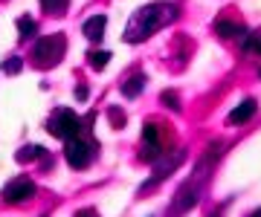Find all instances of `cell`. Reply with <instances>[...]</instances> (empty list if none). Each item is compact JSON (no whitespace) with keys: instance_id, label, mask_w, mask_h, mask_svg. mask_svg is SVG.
I'll return each mask as SVG.
<instances>
[{"instance_id":"obj_1","label":"cell","mask_w":261,"mask_h":217,"mask_svg":"<svg viewBox=\"0 0 261 217\" xmlns=\"http://www.w3.org/2000/svg\"><path fill=\"white\" fill-rule=\"evenodd\" d=\"M177 18V9L174 6H168V3H157V6H142L134 18H130L128 29H125V41L128 44H140L151 35V32H157L163 29L166 23Z\"/></svg>"},{"instance_id":"obj_2","label":"cell","mask_w":261,"mask_h":217,"mask_svg":"<svg viewBox=\"0 0 261 217\" xmlns=\"http://www.w3.org/2000/svg\"><path fill=\"white\" fill-rule=\"evenodd\" d=\"M67 41L64 35H47V38H38V44L32 47V64L47 70V67H56L64 55Z\"/></svg>"},{"instance_id":"obj_3","label":"cell","mask_w":261,"mask_h":217,"mask_svg":"<svg viewBox=\"0 0 261 217\" xmlns=\"http://www.w3.org/2000/svg\"><path fill=\"white\" fill-rule=\"evenodd\" d=\"M79 128H82V119H79L73 110H67V107L56 110V113L47 119V131L53 133V136H58V139H73L75 133H79Z\"/></svg>"},{"instance_id":"obj_4","label":"cell","mask_w":261,"mask_h":217,"mask_svg":"<svg viewBox=\"0 0 261 217\" xmlns=\"http://www.w3.org/2000/svg\"><path fill=\"white\" fill-rule=\"evenodd\" d=\"M64 157L67 162L73 165V168H84V165H90V160H93V148H90V142L84 139H67V148H64Z\"/></svg>"},{"instance_id":"obj_5","label":"cell","mask_w":261,"mask_h":217,"mask_svg":"<svg viewBox=\"0 0 261 217\" xmlns=\"http://www.w3.org/2000/svg\"><path fill=\"white\" fill-rule=\"evenodd\" d=\"M32 194H35V182L27 179V177L12 179L9 185L3 189V200H6V203H27Z\"/></svg>"},{"instance_id":"obj_6","label":"cell","mask_w":261,"mask_h":217,"mask_svg":"<svg viewBox=\"0 0 261 217\" xmlns=\"http://www.w3.org/2000/svg\"><path fill=\"white\" fill-rule=\"evenodd\" d=\"M142 145H145V151H142L145 160L160 157V151H163V139H160V125L157 122H145V128H142Z\"/></svg>"},{"instance_id":"obj_7","label":"cell","mask_w":261,"mask_h":217,"mask_svg":"<svg viewBox=\"0 0 261 217\" xmlns=\"http://www.w3.org/2000/svg\"><path fill=\"white\" fill-rule=\"evenodd\" d=\"M255 110H258L255 99H244V102L235 107L232 113H229V125H247L252 116H255Z\"/></svg>"},{"instance_id":"obj_8","label":"cell","mask_w":261,"mask_h":217,"mask_svg":"<svg viewBox=\"0 0 261 217\" xmlns=\"http://www.w3.org/2000/svg\"><path fill=\"white\" fill-rule=\"evenodd\" d=\"M84 35H87V38L93 41H102V35H105V29H108V18H105V15H93V18H87L84 20Z\"/></svg>"},{"instance_id":"obj_9","label":"cell","mask_w":261,"mask_h":217,"mask_svg":"<svg viewBox=\"0 0 261 217\" xmlns=\"http://www.w3.org/2000/svg\"><path fill=\"white\" fill-rule=\"evenodd\" d=\"M142 87H145V76H134L130 81H125V84H122V96L134 99V96L142 93Z\"/></svg>"},{"instance_id":"obj_10","label":"cell","mask_w":261,"mask_h":217,"mask_svg":"<svg viewBox=\"0 0 261 217\" xmlns=\"http://www.w3.org/2000/svg\"><path fill=\"white\" fill-rule=\"evenodd\" d=\"M215 32H218L221 38H235V35L244 32V29L238 26V23H232V20H218V23H215Z\"/></svg>"},{"instance_id":"obj_11","label":"cell","mask_w":261,"mask_h":217,"mask_svg":"<svg viewBox=\"0 0 261 217\" xmlns=\"http://www.w3.org/2000/svg\"><path fill=\"white\" fill-rule=\"evenodd\" d=\"M87 61H90L93 70H105V67L111 64V52H108V49H93V52L87 55Z\"/></svg>"},{"instance_id":"obj_12","label":"cell","mask_w":261,"mask_h":217,"mask_svg":"<svg viewBox=\"0 0 261 217\" xmlns=\"http://www.w3.org/2000/svg\"><path fill=\"white\" fill-rule=\"evenodd\" d=\"M41 6H44L49 15H64L67 6H70V0H41Z\"/></svg>"},{"instance_id":"obj_13","label":"cell","mask_w":261,"mask_h":217,"mask_svg":"<svg viewBox=\"0 0 261 217\" xmlns=\"http://www.w3.org/2000/svg\"><path fill=\"white\" fill-rule=\"evenodd\" d=\"M18 29H20V38L27 41V38H32V35H35L38 26H35V20L29 18V15H23V18L18 20Z\"/></svg>"},{"instance_id":"obj_14","label":"cell","mask_w":261,"mask_h":217,"mask_svg":"<svg viewBox=\"0 0 261 217\" xmlns=\"http://www.w3.org/2000/svg\"><path fill=\"white\" fill-rule=\"evenodd\" d=\"M41 145H27L23 151H18V162H29V160H38L41 157Z\"/></svg>"},{"instance_id":"obj_15","label":"cell","mask_w":261,"mask_h":217,"mask_svg":"<svg viewBox=\"0 0 261 217\" xmlns=\"http://www.w3.org/2000/svg\"><path fill=\"white\" fill-rule=\"evenodd\" d=\"M163 102H166V107H171V110H180V102H177V96L171 93V90H168V93H163Z\"/></svg>"},{"instance_id":"obj_16","label":"cell","mask_w":261,"mask_h":217,"mask_svg":"<svg viewBox=\"0 0 261 217\" xmlns=\"http://www.w3.org/2000/svg\"><path fill=\"white\" fill-rule=\"evenodd\" d=\"M20 58H9V61H6V64H3V70H6V73H20Z\"/></svg>"},{"instance_id":"obj_17","label":"cell","mask_w":261,"mask_h":217,"mask_svg":"<svg viewBox=\"0 0 261 217\" xmlns=\"http://www.w3.org/2000/svg\"><path fill=\"white\" fill-rule=\"evenodd\" d=\"M75 96L79 99H87V87H75Z\"/></svg>"},{"instance_id":"obj_18","label":"cell","mask_w":261,"mask_h":217,"mask_svg":"<svg viewBox=\"0 0 261 217\" xmlns=\"http://www.w3.org/2000/svg\"><path fill=\"white\" fill-rule=\"evenodd\" d=\"M75 217H96V211H93V208H87V211H79Z\"/></svg>"},{"instance_id":"obj_19","label":"cell","mask_w":261,"mask_h":217,"mask_svg":"<svg viewBox=\"0 0 261 217\" xmlns=\"http://www.w3.org/2000/svg\"><path fill=\"white\" fill-rule=\"evenodd\" d=\"M250 217H261V208H255V211H252V214Z\"/></svg>"}]
</instances>
